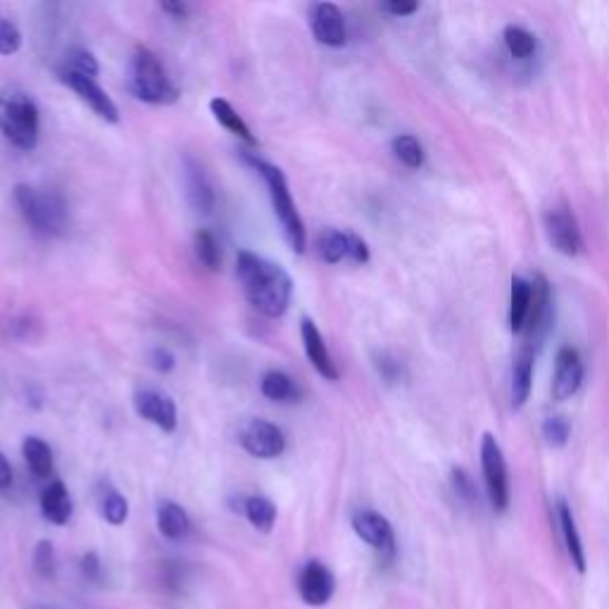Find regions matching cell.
Masks as SVG:
<instances>
[{
	"label": "cell",
	"mask_w": 609,
	"mask_h": 609,
	"mask_svg": "<svg viewBox=\"0 0 609 609\" xmlns=\"http://www.w3.org/2000/svg\"><path fill=\"white\" fill-rule=\"evenodd\" d=\"M236 274L253 310L269 319L286 315L293 298V279L284 267L250 250H241L236 257Z\"/></svg>",
	"instance_id": "1"
},
{
	"label": "cell",
	"mask_w": 609,
	"mask_h": 609,
	"mask_svg": "<svg viewBox=\"0 0 609 609\" xmlns=\"http://www.w3.org/2000/svg\"><path fill=\"white\" fill-rule=\"evenodd\" d=\"M246 162L257 169V174H260L262 181L267 184L269 200H272V210H274L276 219H279L286 243L291 246L293 253L303 255L307 248V231H305L303 217H300L298 207H295V203H293L286 174L281 172L276 165H272V162L255 158V155H246Z\"/></svg>",
	"instance_id": "2"
},
{
	"label": "cell",
	"mask_w": 609,
	"mask_h": 609,
	"mask_svg": "<svg viewBox=\"0 0 609 609\" xmlns=\"http://www.w3.org/2000/svg\"><path fill=\"white\" fill-rule=\"evenodd\" d=\"M39 131L41 117L34 98L15 86L0 91V134L15 148L31 153L39 146Z\"/></svg>",
	"instance_id": "3"
},
{
	"label": "cell",
	"mask_w": 609,
	"mask_h": 609,
	"mask_svg": "<svg viewBox=\"0 0 609 609\" xmlns=\"http://www.w3.org/2000/svg\"><path fill=\"white\" fill-rule=\"evenodd\" d=\"M127 84L131 96L150 105H169L179 98V89L167 77V69L153 50L136 48L129 60Z\"/></svg>",
	"instance_id": "4"
},
{
	"label": "cell",
	"mask_w": 609,
	"mask_h": 609,
	"mask_svg": "<svg viewBox=\"0 0 609 609\" xmlns=\"http://www.w3.org/2000/svg\"><path fill=\"white\" fill-rule=\"evenodd\" d=\"M15 203L36 234L60 236L67 226V205L55 191H41L29 184L15 186Z\"/></svg>",
	"instance_id": "5"
},
{
	"label": "cell",
	"mask_w": 609,
	"mask_h": 609,
	"mask_svg": "<svg viewBox=\"0 0 609 609\" xmlns=\"http://www.w3.org/2000/svg\"><path fill=\"white\" fill-rule=\"evenodd\" d=\"M481 469L493 510L505 512L510 507V479H507L505 455L493 433H483L481 438Z\"/></svg>",
	"instance_id": "6"
},
{
	"label": "cell",
	"mask_w": 609,
	"mask_h": 609,
	"mask_svg": "<svg viewBox=\"0 0 609 609\" xmlns=\"http://www.w3.org/2000/svg\"><path fill=\"white\" fill-rule=\"evenodd\" d=\"M543 224H545V234H548V241L552 243V248H555L557 253L567 257H576L581 253L583 236L579 222H576L574 212H571V207L564 203V200L545 210Z\"/></svg>",
	"instance_id": "7"
},
{
	"label": "cell",
	"mask_w": 609,
	"mask_h": 609,
	"mask_svg": "<svg viewBox=\"0 0 609 609\" xmlns=\"http://www.w3.org/2000/svg\"><path fill=\"white\" fill-rule=\"evenodd\" d=\"M238 441H241L243 450L257 457V460H276L286 450L284 431L276 424L267 422V419H250L241 429Z\"/></svg>",
	"instance_id": "8"
},
{
	"label": "cell",
	"mask_w": 609,
	"mask_h": 609,
	"mask_svg": "<svg viewBox=\"0 0 609 609\" xmlns=\"http://www.w3.org/2000/svg\"><path fill=\"white\" fill-rule=\"evenodd\" d=\"M58 79L67 86V89H72L74 93H77V96L84 100V103L89 105V108L96 112L100 119H105V122H110V124L119 122V110H117L115 100L108 96V91L100 89L96 79L84 77V74H79V72H72L69 67L58 69Z\"/></svg>",
	"instance_id": "9"
},
{
	"label": "cell",
	"mask_w": 609,
	"mask_h": 609,
	"mask_svg": "<svg viewBox=\"0 0 609 609\" xmlns=\"http://www.w3.org/2000/svg\"><path fill=\"white\" fill-rule=\"evenodd\" d=\"M531 291H533L531 310L524 331H526V348L533 350V345L541 343L552 326V291L548 279H545L543 274H533Z\"/></svg>",
	"instance_id": "10"
},
{
	"label": "cell",
	"mask_w": 609,
	"mask_h": 609,
	"mask_svg": "<svg viewBox=\"0 0 609 609\" xmlns=\"http://www.w3.org/2000/svg\"><path fill=\"white\" fill-rule=\"evenodd\" d=\"M134 410L141 419L155 424L160 431L174 433L179 426V414L174 400L167 393L155 391V388H143L134 395Z\"/></svg>",
	"instance_id": "11"
},
{
	"label": "cell",
	"mask_w": 609,
	"mask_h": 609,
	"mask_svg": "<svg viewBox=\"0 0 609 609\" xmlns=\"http://www.w3.org/2000/svg\"><path fill=\"white\" fill-rule=\"evenodd\" d=\"M353 529L369 548L379 552L384 560L395 557V533L391 521L374 510H360L353 517Z\"/></svg>",
	"instance_id": "12"
},
{
	"label": "cell",
	"mask_w": 609,
	"mask_h": 609,
	"mask_svg": "<svg viewBox=\"0 0 609 609\" xmlns=\"http://www.w3.org/2000/svg\"><path fill=\"white\" fill-rule=\"evenodd\" d=\"M310 29L312 36L329 48H341L348 41V27L338 5L317 3L310 8Z\"/></svg>",
	"instance_id": "13"
},
{
	"label": "cell",
	"mask_w": 609,
	"mask_h": 609,
	"mask_svg": "<svg viewBox=\"0 0 609 609\" xmlns=\"http://www.w3.org/2000/svg\"><path fill=\"white\" fill-rule=\"evenodd\" d=\"M583 384V362L579 350L564 345L557 353L555 360V376H552V398L564 400L574 398Z\"/></svg>",
	"instance_id": "14"
},
{
	"label": "cell",
	"mask_w": 609,
	"mask_h": 609,
	"mask_svg": "<svg viewBox=\"0 0 609 609\" xmlns=\"http://www.w3.org/2000/svg\"><path fill=\"white\" fill-rule=\"evenodd\" d=\"M298 590H300V598H303L307 605L322 607L331 600V595H334L336 579L326 564L312 560L300 569Z\"/></svg>",
	"instance_id": "15"
},
{
	"label": "cell",
	"mask_w": 609,
	"mask_h": 609,
	"mask_svg": "<svg viewBox=\"0 0 609 609\" xmlns=\"http://www.w3.org/2000/svg\"><path fill=\"white\" fill-rule=\"evenodd\" d=\"M300 338H303V348L307 360H310L312 367L317 369L319 376H324L326 381H338V367L334 362V357L329 355V348H326L322 331H319V326L312 322L310 317H303V322H300Z\"/></svg>",
	"instance_id": "16"
},
{
	"label": "cell",
	"mask_w": 609,
	"mask_h": 609,
	"mask_svg": "<svg viewBox=\"0 0 609 609\" xmlns=\"http://www.w3.org/2000/svg\"><path fill=\"white\" fill-rule=\"evenodd\" d=\"M184 184H186L188 205H191L196 212H200V215H212V210H215L217 205L215 186H212V181L207 177L203 165L193 158L186 160Z\"/></svg>",
	"instance_id": "17"
},
{
	"label": "cell",
	"mask_w": 609,
	"mask_h": 609,
	"mask_svg": "<svg viewBox=\"0 0 609 609\" xmlns=\"http://www.w3.org/2000/svg\"><path fill=\"white\" fill-rule=\"evenodd\" d=\"M557 519H560L562 538L564 545H567L571 564H574L579 574H586V550H583V541L579 526H576L574 512H571V505L564 498H557Z\"/></svg>",
	"instance_id": "18"
},
{
	"label": "cell",
	"mask_w": 609,
	"mask_h": 609,
	"mask_svg": "<svg viewBox=\"0 0 609 609\" xmlns=\"http://www.w3.org/2000/svg\"><path fill=\"white\" fill-rule=\"evenodd\" d=\"M74 505H72V495H69L67 486L62 481L48 483L46 491L41 493V514L46 517L50 524L55 526H65L69 519H72Z\"/></svg>",
	"instance_id": "19"
},
{
	"label": "cell",
	"mask_w": 609,
	"mask_h": 609,
	"mask_svg": "<svg viewBox=\"0 0 609 609\" xmlns=\"http://www.w3.org/2000/svg\"><path fill=\"white\" fill-rule=\"evenodd\" d=\"M158 529L169 541H184L191 533V519H188L184 507L172 500H165L158 507Z\"/></svg>",
	"instance_id": "20"
},
{
	"label": "cell",
	"mask_w": 609,
	"mask_h": 609,
	"mask_svg": "<svg viewBox=\"0 0 609 609\" xmlns=\"http://www.w3.org/2000/svg\"><path fill=\"white\" fill-rule=\"evenodd\" d=\"M531 281H526L524 276H512V288H510V329L512 334H521L529 319L531 310Z\"/></svg>",
	"instance_id": "21"
},
{
	"label": "cell",
	"mask_w": 609,
	"mask_h": 609,
	"mask_svg": "<svg viewBox=\"0 0 609 609\" xmlns=\"http://www.w3.org/2000/svg\"><path fill=\"white\" fill-rule=\"evenodd\" d=\"M531 386H533V350L524 348L517 355V360H514L512 367V405L524 407L526 400H529L531 395Z\"/></svg>",
	"instance_id": "22"
},
{
	"label": "cell",
	"mask_w": 609,
	"mask_h": 609,
	"mask_svg": "<svg viewBox=\"0 0 609 609\" xmlns=\"http://www.w3.org/2000/svg\"><path fill=\"white\" fill-rule=\"evenodd\" d=\"M210 112L212 117L217 119L219 127H224L226 131H231V134L241 138V141H246L248 146H257V138L246 122H243V117L238 115L234 110V105L229 103V100L224 98H212L210 100Z\"/></svg>",
	"instance_id": "23"
},
{
	"label": "cell",
	"mask_w": 609,
	"mask_h": 609,
	"mask_svg": "<svg viewBox=\"0 0 609 609\" xmlns=\"http://www.w3.org/2000/svg\"><path fill=\"white\" fill-rule=\"evenodd\" d=\"M22 455H24V462L29 464L31 472H34V476H39V479H48V476H53L55 457H53V450H50V445L43 441V438H39V436L24 438Z\"/></svg>",
	"instance_id": "24"
},
{
	"label": "cell",
	"mask_w": 609,
	"mask_h": 609,
	"mask_svg": "<svg viewBox=\"0 0 609 609\" xmlns=\"http://www.w3.org/2000/svg\"><path fill=\"white\" fill-rule=\"evenodd\" d=\"M98 505L103 519L112 526H122L129 517V502L122 493L112 486L110 481H103L98 486Z\"/></svg>",
	"instance_id": "25"
},
{
	"label": "cell",
	"mask_w": 609,
	"mask_h": 609,
	"mask_svg": "<svg viewBox=\"0 0 609 609\" xmlns=\"http://www.w3.org/2000/svg\"><path fill=\"white\" fill-rule=\"evenodd\" d=\"M317 255L326 265H338L348 257V231L326 226L317 236Z\"/></svg>",
	"instance_id": "26"
},
{
	"label": "cell",
	"mask_w": 609,
	"mask_h": 609,
	"mask_svg": "<svg viewBox=\"0 0 609 609\" xmlns=\"http://www.w3.org/2000/svg\"><path fill=\"white\" fill-rule=\"evenodd\" d=\"M260 391L267 400L272 403H293L298 398V388H295V381L281 369H272L262 376L260 381Z\"/></svg>",
	"instance_id": "27"
},
{
	"label": "cell",
	"mask_w": 609,
	"mask_h": 609,
	"mask_svg": "<svg viewBox=\"0 0 609 609\" xmlns=\"http://www.w3.org/2000/svg\"><path fill=\"white\" fill-rule=\"evenodd\" d=\"M243 514L257 531L269 533L276 521V505L265 495H250V498H246V505H243Z\"/></svg>",
	"instance_id": "28"
},
{
	"label": "cell",
	"mask_w": 609,
	"mask_h": 609,
	"mask_svg": "<svg viewBox=\"0 0 609 609\" xmlns=\"http://www.w3.org/2000/svg\"><path fill=\"white\" fill-rule=\"evenodd\" d=\"M193 253H196L200 265L210 269V272H217L219 265H222L219 243L212 231H207V229L196 231V236H193Z\"/></svg>",
	"instance_id": "29"
},
{
	"label": "cell",
	"mask_w": 609,
	"mask_h": 609,
	"mask_svg": "<svg viewBox=\"0 0 609 609\" xmlns=\"http://www.w3.org/2000/svg\"><path fill=\"white\" fill-rule=\"evenodd\" d=\"M393 153H395V158H398L405 167H410V169H419L426 160L424 146L419 143V138L412 136V134L395 136L393 138Z\"/></svg>",
	"instance_id": "30"
},
{
	"label": "cell",
	"mask_w": 609,
	"mask_h": 609,
	"mask_svg": "<svg viewBox=\"0 0 609 609\" xmlns=\"http://www.w3.org/2000/svg\"><path fill=\"white\" fill-rule=\"evenodd\" d=\"M505 46L510 50L512 58L529 60L531 55L536 53V36H533L531 31H526L524 27L510 24V27H505Z\"/></svg>",
	"instance_id": "31"
},
{
	"label": "cell",
	"mask_w": 609,
	"mask_h": 609,
	"mask_svg": "<svg viewBox=\"0 0 609 609\" xmlns=\"http://www.w3.org/2000/svg\"><path fill=\"white\" fill-rule=\"evenodd\" d=\"M571 436V422L564 414H552L543 422V438L545 443L552 445V448H562L567 445Z\"/></svg>",
	"instance_id": "32"
},
{
	"label": "cell",
	"mask_w": 609,
	"mask_h": 609,
	"mask_svg": "<svg viewBox=\"0 0 609 609\" xmlns=\"http://www.w3.org/2000/svg\"><path fill=\"white\" fill-rule=\"evenodd\" d=\"M67 62H69V69H72V72L84 74V77L96 79L98 72H100L96 55H93L91 50H86V48H72V50H69Z\"/></svg>",
	"instance_id": "33"
},
{
	"label": "cell",
	"mask_w": 609,
	"mask_h": 609,
	"mask_svg": "<svg viewBox=\"0 0 609 609\" xmlns=\"http://www.w3.org/2000/svg\"><path fill=\"white\" fill-rule=\"evenodd\" d=\"M20 48H22V31L17 29L15 22L0 15V55L8 58V55H15Z\"/></svg>",
	"instance_id": "34"
},
{
	"label": "cell",
	"mask_w": 609,
	"mask_h": 609,
	"mask_svg": "<svg viewBox=\"0 0 609 609\" xmlns=\"http://www.w3.org/2000/svg\"><path fill=\"white\" fill-rule=\"evenodd\" d=\"M34 567L43 579H53L55 576V550L50 541H41L34 550Z\"/></svg>",
	"instance_id": "35"
},
{
	"label": "cell",
	"mask_w": 609,
	"mask_h": 609,
	"mask_svg": "<svg viewBox=\"0 0 609 609\" xmlns=\"http://www.w3.org/2000/svg\"><path fill=\"white\" fill-rule=\"evenodd\" d=\"M450 481L452 488H455V493L460 495L464 502H476V486L472 481V476H469L464 469H452L450 472Z\"/></svg>",
	"instance_id": "36"
},
{
	"label": "cell",
	"mask_w": 609,
	"mask_h": 609,
	"mask_svg": "<svg viewBox=\"0 0 609 609\" xmlns=\"http://www.w3.org/2000/svg\"><path fill=\"white\" fill-rule=\"evenodd\" d=\"M348 257L355 265H367L369 262V246L362 236L350 234L348 231Z\"/></svg>",
	"instance_id": "37"
},
{
	"label": "cell",
	"mask_w": 609,
	"mask_h": 609,
	"mask_svg": "<svg viewBox=\"0 0 609 609\" xmlns=\"http://www.w3.org/2000/svg\"><path fill=\"white\" fill-rule=\"evenodd\" d=\"M150 362H153V369L160 374H169L174 367H177V357L169 353L167 348H155L150 353Z\"/></svg>",
	"instance_id": "38"
},
{
	"label": "cell",
	"mask_w": 609,
	"mask_h": 609,
	"mask_svg": "<svg viewBox=\"0 0 609 609\" xmlns=\"http://www.w3.org/2000/svg\"><path fill=\"white\" fill-rule=\"evenodd\" d=\"M379 8L393 17H410L419 10V3H414V0H407V3H403V0H391V3H381Z\"/></svg>",
	"instance_id": "39"
},
{
	"label": "cell",
	"mask_w": 609,
	"mask_h": 609,
	"mask_svg": "<svg viewBox=\"0 0 609 609\" xmlns=\"http://www.w3.org/2000/svg\"><path fill=\"white\" fill-rule=\"evenodd\" d=\"M81 571H84L86 579H91V581L100 579V557L96 555V552L84 555V560H81Z\"/></svg>",
	"instance_id": "40"
},
{
	"label": "cell",
	"mask_w": 609,
	"mask_h": 609,
	"mask_svg": "<svg viewBox=\"0 0 609 609\" xmlns=\"http://www.w3.org/2000/svg\"><path fill=\"white\" fill-rule=\"evenodd\" d=\"M376 367H379V372L384 374L386 381H395L400 376V364L391 360V357H381V360L376 362Z\"/></svg>",
	"instance_id": "41"
},
{
	"label": "cell",
	"mask_w": 609,
	"mask_h": 609,
	"mask_svg": "<svg viewBox=\"0 0 609 609\" xmlns=\"http://www.w3.org/2000/svg\"><path fill=\"white\" fill-rule=\"evenodd\" d=\"M12 486V467L8 462V457L0 452V491H5V488Z\"/></svg>",
	"instance_id": "42"
},
{
	"label": "cell",
	"mask_w": 609,
	"mask_h": 609,
	"mask_svg": "<svg viewBox=\"0 0 609 609\" xmlns=\"http://www.w3.org/2000/svg\"><path fill=\"white\" fill-rule=\"evenodd\" d=\"M162 10L167 12V15H172V17H177V20H181V17H186V5L184 3H162L160 5Z\"/></svg>",
	"instance_id": "43"
}]
</instances>
